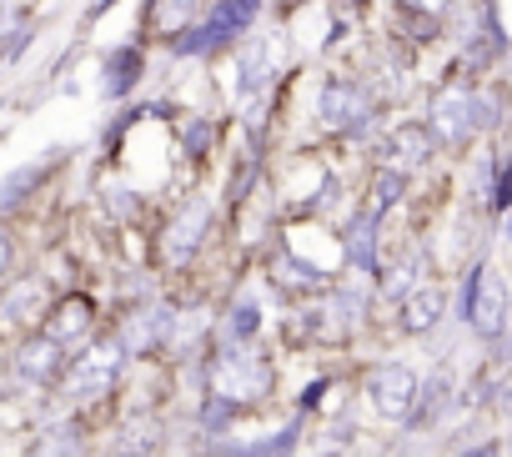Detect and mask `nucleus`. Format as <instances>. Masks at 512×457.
I'll return each instance as SVG.
<instances>
[{"mask_svg": "<svg viewBox=\"0 0 512 457\" xmlns=\"http://www.w3.org/2000/svg\"><path fill=\"white\" fill-rule=\"evenodd\" d=\"M31 36H36V31H31V21H16L6 36H0V61H6V66H11V61H21V51L31 46Z\"/></svg>", "mask_w": 512, "mask_h": 457, "instance_id": "nucleus-18", "label": "nucleus"}, {"mask_svg": "<svg viewBox=\"0 0 512 457\" xmlns=\"http://www.w3.org/2000/svg\"><path fill=\"white\" fill-rule=\"evenodd\" d=\"M447 392H452V382H447V377H437V382L427 387V402H422V412H417V422H427V417H437V412L447 407Z\"/></svg>", "mask_w": 512, "mask_h": 457, "instance_id": "nucleus-21", "label": "nucleus"}, {"mask_svg": "<svg viewBox=\"0 0 512 457\" xmlns=\"http://www.w3.org/2000/svg\"><path fill=\"white\" fill-rule=\"evenodd\" d=\"M236 71H241V76H236V91H241V96H251L256 86H267V81H272V46H267V41H251V46L236 56Z\"/></svg>", "mask_w": 512, "mask_h": 457, "instance_id": "nucleus-10", "label": "nucleus"}, {"mask_svg": "<svg viewBox=\"0 0 512 457\" xmlns=\"http://www.w3.org/2000/svg\"><path fill=\"white\" fill-rule=\"evenodd\" d=\"M502 407H507V412H512V382H507V387H502Z\"/></svg>", "mask_w": 512, "mask_h": 457, "instance_id": "nucleus-30", "label": "nucleus"}, {"mask_svg": "<svg viewBox=\"0 0 512 457\" xmlns=\"http://www.w3.org/2000/svg\"><path fill=\"white\" fill-rule=\"evenodd\" d=\"M61 367H66V352H61V342H56L51 332L31 337V342L16 352V372H21L26 382H36V387L56 382V377H61Z\"/></svg>", "mask_w": 512, "mask_h": 457, "instance_id": "nucleus-7", "label": "nucleus"}, {"mask_svg": "<svg viewBox=\"0 0 512 457\" xmlns=\"http://www.w3.org/2000/svg\"><path fill=\"white\" fill-rule=\"evenodd\" d=\"M186 146H196V156H201V151L211 146V126H206V121H196V126L186 131Z\"/></svg>", "mask_w": 512, "mask_h": 457, "instance_id": "nucleus-25", "label": "nucleus"}, {"mask_svg": "<svg viewBox=\"0 0 512 457\" xmlns=\"http://www.w3.org/2000/svg\"><path fill=\"white\" fill-rule=\"evenodd\" d=\"M387 146L397 151V161H402V166H422V161L432 156L437 136H432V126H422V121H402V126H392Z\"/></svg>", "mask_w": 512, "mask_h": 457, "instance_id": "nucleus-9", "label": "nucleus"}, {"mask_svg": "<svg viewBox=\"0 0 512 457\" xmlns=\"http://www.w3.org/2000/svg\"><path fill=\"white\" fill-rule=\"evenodd\" d=\"M372 242H377V216H362L357 232H352V262H357L362 272L377 267V262H372Z\"/></svg>", "mask_w": 512, "mask_h": 457, "instance_id": "nucleus-16", "label": "nucleus"}, {"mask_svg": "<svg viewBox=\"0 0 512 457\" xmlns=\"http://www.w3.org/2000/svg\"><path fill=\"white\" fill-rule=\"evenodd\" d=\"M462 317H467V327L477 337H487V342L502 337V327H507V292H502L492 267H472L467 292H462Z\"/></svg>", "mask_w": 512, "mask_h": 457, "instance_id": "nucleus-3", "label": "nucleus"}, {"mask_svg": "<svg viewBox=\"0 0 512 457\" xmlns=\"http://www.w3.org/2000/svg\"><path fill=\"white\" fill-rule=\"evenodd\" d=\"M437 317H442V292H417L407 302V312H402V327L407 332H427V327H437Z\"/></svg>", "mask_w": 512, "mask_h": 457, "instance_id": "nucleus-13", "label": "nucleus"}, {"mask_svg": "<svg viewBox=\"0 0 512 457\" xmlns=\"http://www.w3.org/2000/svg\"><path fill=\"white\" fill-rule=\"evenodd\" d=\"M191 6H196V0H156L151 21H161L166 31H186L191 26Z\"/></svg>", "mask_w": 512, "mask_h": 457, "instance_id": "nucleus-17", "label": "nucleus"}, {"mask_svg": "<svg viewBox=\"0 0 512 457\" xmlns=\"http://www.w3.org/2000/svg\"><path fill=\"white\" fill-rule=\"evenodd\" d=\"M427 126H432V136H437L442 146H462L472 131L492 126V111H487V101L472 96V91H442V96L432 101Z\"/></svg>", "mask_w": 512, "mask_h": 457, "instance_id": "nucleus-2", "label": "nucleus"}, {"mask_svg": "<svg viewBox=\"0 0 512 457\" xmlns=\"http://www.w3.org/2000/svg\"><path fill=\"white\" fill-rule=\"evenodd\" d=\"M402 186H407V176H402V171L377 176V201H382V206H387V201H397V196H402Z\"/></svg>", "mask_w": 512, "mask_h": 457, "instance_id": "nucleus-22", "label": "nucleus"}, {"mask_svg": "<svg viewBox=\"0 0 512 457\" xmlns=\"http://www.w3.org/2000/svg\"><path fill=\"white\" fill-rule=\"evenodd\" d=\"M121 357H126V342H106V347L86 352V357L71 367L66 397H76V402H91V397L111 392V382H116V372H121Z\"/></svg>", "mask_w": 512, "mask_h": 457, "instance_id": "nucleus-4", "label": "nucleus"}, {"mask_svg": "<svg viewBox=\"0 0 512 457\" xmlns=\"http://www.w3.org/2000/svg\"><path fill=\"white\" fill-rule=\"evenodd\" d=\"M367 397H372V407H377L382 417H407L412 402H417V377H412V367H407V362L377 367L372 382H367Z\"/></svg>", "mask_w": 512, "mask_h": 457, "instance_id": "nucleus-5", "label": "nucleus"}, {"mask_svg": "<svg viewBox=\"0 0 512 457\" xmlns=\"http://www.w3.org/2000/svg\"><path fill=\"white\" fill-rule=\"evenodd\" d=\"M417 277H422V262H417V257H407V262L397 267V277L387 282V292H392V297H407V292L417 287Z\"/></svg>", "mask_w": 512, "mask_h": 457, "instance_id": "nucleus-20", "label": "nucleus"}, {"mask_svg": "<svg viewBox=\"0 0 512 457\" xmlns=\"http://www.w3.org/2000/svg\"><path fill=\"white\" fill-rule=\"evenodd\" d=\"M151 447H156V432H151V427H126V437L116 442L121 457H146Z\"/></svg>", "mask_w": 512, "mask_h": 457, "instance_id": "nucleus-19", "label": "nucleus"}, {"mask_svg": "<svg viewBox=\"0 0 512 457\" xmlns=\"http://www.w3.org/2000/svg\"><path fill=\"white\" fill-rule=\"evenodd\" d=\"M106 206H116L121 216H131V211H136V196H126V186H111V191H106Z\"/></svg>", "mask_w": 512, "mask_h": 457, "instance_id": "nucleus-24", "label": "nucleus"}, {"mask_svg": "<svg viewBox=\"0 0 512 457\" xmlns=\"http://www.w3.org/2000/svg\"><path fill=\"white\" fill-rule=\"evenodd\" d=\"M322 121L337 131H362L372 121V96L352 81H327L322 86Z\"/></svg>", "mask_w": 512, "mask_h": 457, "instance_id": "nucleus-6", "label": "nucleus"}, {"mask_svg": "<svg viewBox=\"0 0 512 457\" xmlns=\"http://www.w3.org/2000/svg\"><path fill=\"white\" fill-rule=\"evenodd\" d=\"M136 81H141V51H136V46H121V51L106 61V81H101V91H106V96H126Z\"/></svg>", "mask_w": 512, "mask_h": 457, "instance_id": "nucleus-11", "label": "nucleus"}, {"mask_svg": "<svg viewBox=\"0 0 512 457\" xmlns=\"http://www.w3.org/2000/svg\"><path fill=\"white\" fill-rule=\"evenodd\" d=\"M256 332V307L251 302H241L236 307V317H231V337H251Z\"/></svg>", "mask_w": 512, "mask_h": 457, "instance_id": "nucleus-23", "label": "nucleus"}, {"mask_svg": "<svg viewBox=\"0 0 512 457\" xmlns=\"http://www.w3.org/2000/svg\"><path fill=\"white\" fill-rule=\"evenodd\" d=\"M6 267H11V237L0 232V277H6Z\"/></svg>", "mask_w": 512, "mask_h": 457, "instance_id": "nucleus-28", "label": "nucleus"}, {"mask_svg": "<svg viewBox=\"0 0 512 457\" xmlns=\"http://www.w3.org/2000/svg\"><path fill=\"white\" fill-rule=\"evenodd\" d=\"M206 221H211L206 201H196V206H186V211L176 216L171 237H166V257H171V262H186V257H191V252L201 247V232H206Z\"/></svg>", "mask_w": 512, "mask_h": 457, "instance_id": "nucleus-8", "label": "nucleus"}, {"mask_svg": "<svg viewBox=\"0 0 512 457\" xmlns=\"http://www.w3.org/2000/svg\"><path fill=\"white\" fill-rule=\"evenodd\" d=\"M462 457H502V452H497V442H477V447L462 452Z\"/></svg>", "mask_w": 512, "mask_h": 457, "instance_id": "nucleus-27", "label": "nucleus"}, {"mask_svg": "<svg viewBox=\"0 0 512 457\" xmlns=\"http://www.w3.org/2000/svg\"><path fill=\"white\" fill-rule=\"evenodd\" d=\"M256 11H262V0H221L206 21H196V26H186V36H176V56H211V51H221L231 36H241L256 21Z\"/></svg>", "mask_w": 512, "mask_h": 457, "instance_id": "nucleus-1", "label": "nucleus"}, {"mask_svg": "<svg viewBox=\"0 0 512 457\" xmlns=\"http://www.w3.org/2000/svg\"><path fill=\"white\" fill-rule=\"evenodd\" d=\"M86 322H91L86 302H66V307H61V317H51V322H46V332H51V337L66 347L71 337H81V332H86Z\"/></svg>", "mask_w": 512, "mask_h": 457, "instance_id": "nucleus-14", "label": "nucleus"}, {"mask_svg": "<svg viewBox=\"0 0 512 457\" xmlns=\"http://www.w3.org/2000/svg\"><path fill=\"white\" fill-rule=\"evenodd\" d=\"M41 176H46V161H26V166H16L6 181H0V216H6L11 206H21Z\"/></svg>", "mask_w": 512, "mask_h": 457, "instance_id": "nucleus-12", "label": "nucleus"}, {"mask_svg": "<svg viewBox=\"0 0 512 457\" xmlns=\"http://www.w3.org/2000/svg\"><path fill=\"white\" fill-rule=\"evenodd\" d=\"M111 6H121V0H96V6H91V21H96V16H106Z\"/></svg>", "mask_w": 512, "mask_h": 457, "instance_id": "nucleus-29", "label": "nucleus"}, {"mask_svg": "<svg viewBox=\"0 0 512 457\" xmlns=\"http://www.w3.org/2000/svg\"><path fill=\"white\" fill-rule=\"evenodd\" d=\"M507 242H512V216H507Z\"/></svg>", "mask_w": 512, "mask_h": 457, "instance_id": "nucleus-31", "label": "nucleus"}, {"mask_svg": "<svg viewBox=\"0 0 512 457\" xmlns=\"http://www.w3.org/2000/svg\"><path fill=\"white\" fill-rule=\"evenodd\" d=\"M41 302V282H16L6 297H0V317H31V307Z\"/></svg>", "mask_w": 512, "mask_h": 457, "instance_id": "nucleus-15", "label": "nucleus"}, {"mask_svg": "<svg viewBox=\"0 0 512 457\" xmlns=\"http://www.w3.org/2000/svg\"><path fill=\"white\" fill-rule=\"evenodd\" d=\"M497 206H512V161H502V181H497Z\"/></svg>", "mask_w": 512, "mask_h": 457, "instance_id": "nucleus-26", "label": "nucleus"}]
</instances>
